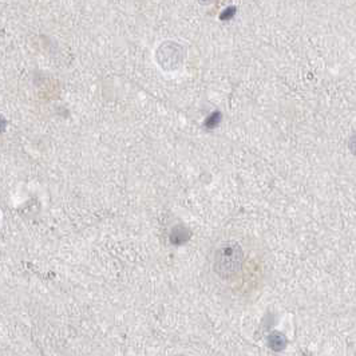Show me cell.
<instances>
[{"label":"cell","instance_id":"obj_2","mask_svg":"<svg viewBox=\"0 0 356 356\" xmlns=\"http://www.w3.org/2000/svg\"><path fill=\"white\" fill-rule=\"evenodd\" d=\"M268 342L269 347L275 350V351H282L286 346V339L284 338V335H282L280 332H273V334H271Z\"/></svg>","mask_w":356,"mask_h":356},{"label":"cell","instance_id":"obj_1","mask_svg":"<svg viewBox=\"0 0 356 356\" xmlns=\"http://www.w3.org/2000/svg\"><path fill=\"white\" fill-rule=\"evenodd\" d=\"M241 248L237 244H226L215 252L214 271L218 276L228 279L240 271L242 264Z\"/></svg>","mask_w":356,"mask_h":356},{"label":"cell","instance_id":"obj_3","mask_svg":"<svg viewBox=\"0 0 356 356\" xmlns=\"http://www.w3.org/2000/svg\"><path fill=\"white\" fill-rule=\"evenodd\" d=\"M350 149L354 154H356V134L351 138V141H350Z\"/></svg>","mask_w":356,"mask_h":356}]
</instances>
